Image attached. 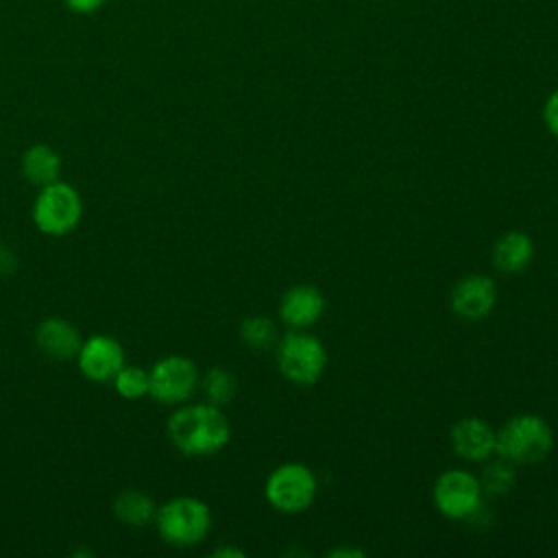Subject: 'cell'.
Masks as SVG:
<instances>
[{
    "instance_id": "e0dca14e",
    "label": "cell",
    "mask_w": 558,
    "mask_h": 558,
    "mask_svg": "<svg viewBox=\"0 0 558 558\" xmlns=\"http://www.w3.org/2000/svg\"><path fill=\"white\" fill-rule=\"evenodd\" d=\"M198 386L203 388V395H205V399H207L209 403L222 408V405H227V403L233 399V395H235V390H238V379H235V375H233L229 368H225V366H211V368L203 375V379H201Z\"/></svg>"
},
{
    "instance_id": "5b68a950",
    "label": "cell",
    "mask_w": 558,
    "mask_h": 558,
    "mask_svg": "<svg viewBox=\"0 0 558 558\" xmlns=\"http://www.w3.org/2000/svg\"><path fill=\"white\" fill-rule=\"evenodd\" d=\"M277 366L292 384L312 386L327 366L325 344L312 333L288 331L277 344Z\"/></svg>"
},
{
    "instance_id": "ffe728a7",
    "label": "cell",
    "mask_w": 558,
    "mask_h": 558,
    "mask_svg": "<svg viewBox=\"0 0 558 558\" xmlns=\"http://www.w3.org/2000/svg\"><path fill=\"white\" fill-rule=\"evenodd\" d=\"M514 480H517V475H514L512 462L501 458V460L486 464V469L482 471L480 484H482V490H486L490 495H506L514 486Z\"/></svg>"
},
{
    "instance_id": "2e32d148",
    "label": "cell",
    "mask_w": 558,
    "mask_h": 558,
    "mask_svg": "<svg viewBox=\"0 0 558 558\" xmlns=\"http://www.w3.org/2000/svg\"><path fill=\"white\" fill-rule=\"evenodd\" d=\"M113 517L129 525V527H144L148 523H155V514H157V504L150 495H146L140 488H126L120 490L113 499Z\"/></svg>"
},
{
    "instance_id": "9a60e30c",
    "label": "cell",
    "mask_w": 558,
    "mask_h": 558,
    "mask_svg": "<svg viewBox=\"0 0 558 558\" xmlns=\"http://www.w3.org/2000/svg\"><path fill=\"white\" fill-rule=\"evenodd\" d=\"M534 257V242L523 231L504 233L493 246V264L501 272H521Z\"/></svg>"
},
{
    "instance_id": "5bb4252c",
    "label": "cell",
    "mask_w": 558,
    "mask_h": 558,
    "mask_svg": "<svg viewBox=\"0 0 558 558\" xmlns=\"http://www.w3.org/2000/svg\"><path fill=\"white\" fill-rule=\"evenodd\" d=\"M20 168H22V177L31 185L44 187L48 183L59 181L63 161H61L59 153L52 146H48V144H33V146H28L24 150V155L20 159Z\"/></svg>"
},
{
    "instance_id": "30bf717a",
    "label": "cell",
    "mask_w": 558,
    "mask_h": 558,
    "mask_svg": "<svg viewBox=\"0 0 558 558\" xmlns=\"http://www.w3.org/2000/svg\"><path fill=\"white\" fill-rule=\"evenodd\" d=\"M497 301L495 281L486 275H469L460 279L451 292V310L466 320H480L490 314Z\"/></svg>"
},
{
    "instance_id": "6da1fadb",
    "label": "cell",
    "mask_w": 558,
    "mask_h": 558,
    "mask_svg": "<svg viewBox=\"0 0 558 558\" xmlns=\"http://www.w3.org/2000/svg\"><path fill=\"white\" fill-rule=\"evenodd\" d=\"M166 436L170 445L187 458L214 456L227 447L231 438V425L225 412L205 403H181L168 416Z\"/></svg>"
},
{
    "instance_id": "44dd1931",
    "label": "cell",
    "mask_w": 558,
    "mask_h": 558,
    "mask_svg": "<svg viewBox=\"0 0 558 558\" xmlns=\"http://www.w3.org/2000/svg\"><path fill=\"white\" fill-rule=\"evenodd\" d=\"M543 118L547 129L558 137V89L547 98L545 109H543Z\"/></svg>"
},
{
    "instance_id": "3957f363",
    "label": "cell",
    "mask_w": 558,
    "mask_h": 558,
    "mask_svg": "<svg viewBox=\"0 0 558 558\" xmlns=\"http://www.w3.org/2000/svg\"><path fill=\"white\" fill-rule=\"evenodd\" d=\"M554 447V432L538 414H517L497 432L495 451L512 464L541 462Z\"/></svg>"
},
{
    "instance_id": "ba28073f",
    "label": "cell",
    "mask_w": 558,
    "mask_h": 558,
    "mask_svg": "<svg viewBox=\"0 0 558 558\" xmlns=\"http://www.w3.org/2000/svg\"><path fill=\"white\" fill-rule=\"evenodd\" d=\"M482 493L484 490L477 475L462 469H451L438 475L434 484V504L447 519L462 521L482 506Z\"/></svg>"
},
{
    "instance_id": "cb8c5ba5",
    "label": "cell",
    "mask_w": 558,
    "mask_h": 558,
    "mask_svg": "<svg viewBox=\"0 0 558 558\" xmlns=\"http://www.w3.org/2000/svg\"><path fill=\"white\" fill-rule=\"evenodd\" d=\"M214 556H218V558H222V556L244 558V551H242V549H235V547H218V549H214Z\"/></svg>"
},
{
    "instance_id": "7c38bea8",
    "label": "cell",
    "mask_w": 558,
    "mask_h": 558,
    "mask_svg": "<svg viewBox=\"0 0 558 558\" xmlns=\"http://www.w3.org/2000/svg\"><path fill=\"white\" fill-rule=\"evenodd\" d=\"M495 442H497V434L482 418L466 416L451 427V447L464 460H471V462L488 460L495 453Z\"/></svg>"
},
{
    "instance_id": "8992f818",
    "label": "cell",
    "mask_w": 558,
    "mask_h": 558,
    "mask_svg": "<svg viewBox=\"0 0 558 558\" xmlns=\"http://www.w3.org/2000/svg\"><path fill=\"white\" fill-rule=\"evenodd\" d=\"M201 375L194 360L185 355H166L148 371V397L161 405H181L198 388Z\"/></svg>"
},
{
    "instance_id": "7a4b0ae2",
    "label": "cell",
    "mask_w": 558,
    "mask_h": 558,
    "mask_svg": "<svg viewBox=\"0 0 558 558\" xmlns=\"http://www.w3.org/2000/svg\"><path fill=\"white\" fill-rule=\"evenodd\" d=\"M155 525L166 545L192 547L205 541V536L209 534L211 510L198 497H172L157 508Z\"/></svg>"
},
{
    "instance_id": "603a6c76",
    "label": "cell",
    "mask_w": 558,
    "mask_h": 558,
    "mask_svg": "<svg viewBox=\"0 0 558 558\" xmlns=\"http://www.w3.org/2000/svg\"><path fill=\"white\" fill-rule=\"evenodd\" d=\"M329 556H349V558H357V556H364V551L362 549H357V547H338V549H331L329 551Z\"/></svg>"
},
{
    "instance_id": "ac0fdd59",
    "label": "cell",
    "mask_w": 558,
    "mask_h": 558,
    "mask_svg": "<svg viewBox=\"0 0 558 558\" xmlns=\"http://www.w3.org/2000/svg\"><path fill=\"white\" fill-rule=\"evenodd\" d=\"M116 392L122 397V399H129V401H135L140 397H146L148 395V371L146 368H140L135 364H124L116 377L111 379Z\"/></svg>"
},
{
    "instance_id": "4fadbf2b",
    "label": "cell",
    "mask_w": 558,
    "mask_h": 558,
    "mask_svg": "<svg viewBox=\"0 0 558 558\" xmlns=\"http://www.w3.org/2000/svg\"><path fill=\"white\" fill-rule=\"evenodd\" d=\"M325 312V296L314 286H292L283 292L279 303V316L286 325L294 329H305L314 325Z\"/></svg>"
},
{
    "instance_id": "52a82bcc",
    "label": "cell",
    "mask_w": 558,
    "mask_h": 558,
    "mask_svg": "<svg viewBox=\"0 0 558 558\" xmlns=\"http://www.w3.org/2000/svg\"><path fill=\"white\" fill-rule=\"evenodd\" d=\"M264 495L275 510L296 514L312 506L316 497V477L310 466L301 462H286L268 475Z\"/></svg>"
},
{
    "instance_id": "277c9868",
    "label": "cell",
    "mask_w": 558,
    "mask_h": 558,
    "mask_svg": "<svg viewBox=\"0 0 558 558\" xmlns=\"http://www.w3.org/2000/svg\"><path fill=\"white\" fill-rule=\"evenodd\" d=\"M31 218L37 231L44 235H68L78 227L83 218V198L74 185L59 179L39 187L33 201Z\"/></svg>"
},
{
    "instance_id": "7402d4cb",
    "label": "cell",
    "mask_w": 558,
    "mask_h": 558,
    "mask_svg": "<svg viewBox=\"0 0 558 558\" xmlns=\"http://www.w3.org/2000/svg\"><path fill=\"white\" fill-rule=\"evenodd\" d=\"M68 9H72L74 13H94L98 11L107 0H63Z\"/></svg>"
},
{
    "instance_id": "d6986e66",
    "label": "cell",
    "mask_w": 558,
    "mask_h": 558,
    "mask_svg": "<svg viewBox=\"0 0 558 558\" xmlns=\"http://www.w3.org/2000/svg\"><path fill=\"white\" fill-rule=\"evenodd\" d=\"M240 336L251 349L266 351L277 340V329L275 323L266 316H248L240 327Z\"/></svg>"
},
{
    "instance_id": "8fae6325",
    "label": "cell",
    "mask_w": 558,
    "mask_h": 558,
    "mask_svg": "<svg viewBox=\"0 0 558 558\" xmlns=\"http://www.w3.org/2000/svg\"><path fill=\"white\" fill-rule=\"evenodd\" d=\"M35 344L46 357L65 362L76 357L83 336L74 323L61 316H48L35 329Z\"/></svg>"
},
{
    "instance_id": "9c48e42d",
    "label": "cell",
    "mask_w": 558,
    "mask_h": 558,
    "mask_svg": "<svg viewBox=\"0 0 558 558\" xmlns=\"http://www.w3.org/2000/svg\"><path fill=\"white\" fill-rule=\"evenodd\" d=\"M74 360L81 375L96 384L111 381L116 373L126 364L122 344L107 333H94L83 338V344Z\"/></svg>"
}]
</instances>
